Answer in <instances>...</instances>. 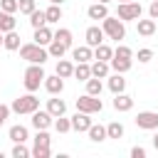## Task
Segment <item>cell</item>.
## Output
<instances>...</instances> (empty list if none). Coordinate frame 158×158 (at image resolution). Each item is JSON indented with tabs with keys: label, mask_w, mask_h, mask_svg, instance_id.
Returning a JSON list of instances; mask_svg holds the SVG:
<instances>
[{
	"label": "cell",
	"mask_w": 158,
	"mask_h": 158,
	"mask_svg": "<svg viewBox=\"0 0 158 158\" xmlns=\"http://www.w3.org/2000/svg\"><path fill=\"white\" fill-rule=\"evenodd\" d=\"M106 86H109V91H111V94H121V91L126 89V79H123V74H118V72H114V74L109 77V81H106Z\"/></svg>",
	"instance_id": "7c38bea8"
},
{
	"label": "cell",
	"mask_w": 158,
	"mask_h": 158,
	"mask_svg": "<svg viewBox=\"0 0 158 158\" xmlns=\"http://www.w3.org/2000/svg\"><path fill=\"white\" fill-rule=\"evenodd\" d=\"M74 77H77V81H86V79L91 77V64H89V62H77Z\"/></svg>",
	"instance_id": "4316f807"
},
{
	"label": "cell",
	"mask_w": 158,
	"mask_h": 158,
	"mask_svg": "<svg viewBox=\"0 0 158 158\" xmlns=\"http://www.w3.org/2000/svg\"><path fill=\"white\" fill-rule=\"evenodd\" d=\"M67 49H69V47H67V44H62L59 40H52V42L47 44V52H49V57H54V59H62Z\"/></svg>",
	"instance_id": "cb8c5ba5"
},
{
	"label": "cell",
	"mask_w": 158,
	"mask_h": 158,
	"mask_svg": "<svg viewBox=\"0 0 158 158\" xmlns=\"http://www.w3.org/2000/svg\"><path fill=\"white\" fill-rule=\"evenodd\" d=\"M86 133H89V141H94V143H101V141L109 138L106 136V126H101V123H91Z\"/></svg>",
	"instance_id": "44dd1931"
},
{
	"label": "cell",
	"mask_w": 158,
	"mask_h": 158,
	"mask_svg": "<svg viewBox=\"0 0 158 158\" xmlns=\"http://www.w3.org/2000/svg\"><path fill=\"white\" fill-rule=\"evenodd\" d=\"M0 10H5V12H17V10H20V2H17V0H0Z\"/></svg>",
	"instance_id": "f35d334b"
},
{
	"label": "cell",
	"mask_w": 158,
	"mask_h": 158,
	"mask_svg": "<svg viewBox=\"0 0 158 158\" xmlns=\"http://www.w3.org/2000/svg\"><path fill=\"white\" fill-rule=\"evenodd\" d=\"M118 2H131V0H118Z\"/></svg>",
	"instance_id": "681fc988"
},
{
	"label": "cell",
	"mask_w": 158,
	"mask_h": 158,
	"mask_svg": "<svg viewBox=\"0 0 158 158\" xmlns=\"http://www.w3.org/2000/svg\"><path fill=\"white\" fill-rule=\"evenodd\" d=\"M17 27V20H15V12H5L0 10V32H10Z\"/></svg>",
	"instance_id": "7402d4cb"
},
{
	"label": "cell",
	"mask_w": 158,
	"mask_h": 158,
	"mask_svg": "<svg viewBox=\"0 0 158 158\" xmlns=\"http://www.w3.org/2000/svg\"><path fill=\"white\" fill-rule=\"evenodd\" d=\"M44 15H47V25H54V22H59V20H62V5H54V2H49V7L44 10Z\"/></svg>",
	"instance_id": "f1b7e54d"
},
{
	"label": "cell",
	"mask_w": 158,
	"mask_h": 158,
	"mask_svg": "<svg viewBox=\"0 0 158 158\" xmlns=\"http://www.w3.org/2000/svg\"><path fill=\"white\" fill-rule=\"evenodd\" d=\"M72 57H74L77 62H91V59H94V47H89V44L74 47V49H72Z\"/></svg>",
	"instance_id": "2e32d148"
},
{
	"label": "cell",
	"mask_w": 158,
	"mask_h": 158,
	"mask_svg": "<svg viewBox=\"0 0 158 158\" xmlns=\"http://www.w3.org/2000/svg\"><path fill=\"white\" fill-rule=\"evenodd\" d=\"M27 17H30L32 30H37V27H44V25H47V15H44V10H32Z\"/></svg>",
	"instance_id": "f546056e"
},
{
	"label": "cell",
	"mask_w": 158,
	"mask_h": 158,
	"mask_svg": "<svg viewBox=\"0 0 158 158\" xmlns=\"http://www.w3.org/2000/svg\"><path fill=\"white\" fill-rule=\"evenodd\" d=\"M101 30H104V35H106L109 40H116V42L126 37V25H123L121 17H111V15H106V17L101 20Z\"/></svg>",
	"instance_id": "7a4b0ae2"
},
{
	"label": "cell",
	"mask_w": 158,
	"mask_h": 158,
	"mask_svg": "<svg viewBox=\"0 0 158 158\" xmlns=\"http://www.w3.org/2000/svg\"><path fill=\"white\" fill-rule=\"evenodd\" d=\"M47 111L57 118V116H64V111H67V104L62 101V99H57V94H52V99H47Z\"/></svg>",
	"instance_id": "4fadbf2b"
},
{
	"label": "cell",
	"mask_w": 158,
	"mask_h": 158,
	"mask_svg": "<svg viewBox=\"0 0 158 158\" xmlns=\"http://www.w3.org/2000/svg\"><path fill=\"white\" fill-rule=\"evenodd\" d=\"M7 136H10V141H12V143H25V141L30 138V133H27V128H25L22 123H15V126H10Z\"/></svg>",
	"instance_id": "5bb4252c"
},
{
	"label": "cell",
	"mask_w": 158,
	"mask_h": 158,
	"mask_svg": "<svg viewBox=\"0 0 158 158\" xmlns=\"http://www.w3.org/2000/svg\"><path fill=\"white\" fill-rule=\"evenodd\" d=\"M17 2H20V10H17L20 15H30L32 10H37V5H35V0H17Z\"/></svg>",
	"instance_id": "74e56055"
},
{
	"label": "cell",
	"mask_w": 158,
	"mask_h": 158,
	"mask_svg": "<svg viewBox=\"0 0 158 158\" xmlns=\"http://www.w3.org/2000/svg\"><path fill=\"white\" fill-rule=\"evenodd\" d=\"M10 109H12L15 114H32V111L40 109V99L35 96V91H27L25 96H17Z\"/></svg>",
	"instance_id": "277c9868"
},
{
	"label": "cell",
	"mask_w": 158,
	"mask_h": 158,
	"mask_svg": "<svg viewBox=\"0 0 158 158\" xmlns=\"http://www.w3.org/2000/svg\"><path fill=\"white\" fill-rule=\"evenodd\" d=\"M2 42H5V32H0V47H2Z\"/></svg>",
	"instance_id": "bcb514c9"
},
{
	"label": "cell",
	"mask_w": 158,
	"mask_h": 158,
	"mask_svg": "<svg viewBox=\"0 0 158 158\" xmlns=\"http://www.w3.org/2000/svg\"><path fill=\"white\" fill-rule=\"evenodd\" d=\"M99 2H104V5H109V2H111V0H99Z\"/></svg>",
	"instance_id": "c3c4849f"
},
{
	"label": "cell",
	"mask_w": 158,
	"mask_h": 158,
	"mask_svg": "<svg viewBox=\"0 0 158 158\" xmlns=\"http://www.w3.org/2000/svg\"><path fill=\"white\" fill-rule=\"evenodd\" d=\"M44 89L49 94H62L64 91V79L59 74H52V77H44Z\"/></svg>",
	"instance_id": "8fae6325"
},
{
	"label": "cell",
	"mask_w": 158,
	"mask_h": 158,
	"mask_svg": "<svg viewBox=\"0 0 158 158\" xmlns=\"http://www.w3.org/2000/svg\"><path fill=\"white\" fill-rule=\"evenodd\" d=\"M57 74H59L62 79L74 77V64H72L69 59H57Z\"/></svg>",
	"instance_id": "484cf974"
},
{
	"label": "cell",
	"mask_w": 158,
	"mask_h": 158,
	"mask_svg": "<svg viewBox=\"0 0 158 158\" xmlns=\"http://www.w3.org/2000/svg\"><path fill=\"white\" fill-rule=\"evenodd\" d=\"M104 30L99 27V25H91V27H86V32H84V40H86V44L89 47H99L101 42H104Z\"/></svg>",
	"instance_id": "9c48e42d"
},
{
	"label": "cell",
	"mask_w": 158,
	"mask_h": 158,
	"mask_svg": "<svg viewBox=\"0 0 158 158\" xmlns=\"http://www.w3.org/2000/svg\"><path fill=\"white\" fill-rule=\"evenodd\" d=\"M111 57H114V49H111L106 42H101L99 47H94V59H104V62H111Z\"/></svg>",
	"instance_id": "4dcf8cb0"
},
{
	"label": "cell",
	"mask_w": 158,
	"mask_h": 158,
	"mask_svg": "<svg viewBox=\"0 0 158 158\" xmlns=\"http://www.w3.org/2000/svg\"><path fill=\"white\" fill-rule=\"evenodd\" d=\"M106 136L109 138H123V123L121 121H111V123H106Z\"/></svg>",
	"instance_id": "1f68e13d"
},
{
	"label": "cell",
	"mask_w": 158,
	"mask_h": 158,
	"mask_svg": "<svg viewBox=\"0 0 158 158\" xmlns=\"http://www.w3.org/2000/svg\"><path fill=\"white\" fill-rule=\"evenodd\" d=\"M148 15H151L153 20H158V0H153V2L148 5Z\"/></svg>",
	"instance_id": "ee69618b"
},
{
	"label": "cell",
	"mask_w": 158,
	"mask_h": 158,
	"mask_svg": "<svg viewBox=\"0 0 158 158\" xmlns=\"http://www.w3.org/2000/svg\"><path fill=\"white\" fill-rule=\"evenodd\" d=\"M84 84H86V94H91V96H101L104 84H101V79H99V77H89Z\"/></svg>",
	"instance_id": "83f0119b"
},
{
	"label": "cell",
	"mask_w": 158,
	"mask_h": 158,
	"mask_svg": "<svg viewBox=\"0 0 158 158\" xmlns=\"http://www.w3.org/2000/svg\"><path fill=\"white\" fill-rule=\"evenodd\" d=\"M111 69L114 72H118V74H126L128 69H131V64H133V59H121V57H111Z\"/></svg>",
	"instance_id": "d4e9b609"
},
{
	"label": "cell",
	"mask_w": 158,
	"mask_h": 158,
	"mask_svg": "<svg viewBox=\"0 0 158 158\" xmlns=\"http://www.w3.org/2000/svg\"><path fill=\"white\" fill-rule=\"evenodd\" d=\"M131 158H146V148L143 146H133L131 148Z\"/></svg>",
	"instance_id": "b9f144b4"
},
{
	"label": "cell",
	"mask_w": 158,
	"mask_h": 158,
	"mask_svg": "<svg viewBox=\"0 0 158 158\" xmlns=\"http://www.w3.org/2000/svg\"><path fill=\"white\" fill-rule=\"evenodd\" d=\"M114 57H121V59H133V49H131V47H126V44H116Z\"/></svg>",
	"instance_id": "d590c367"
},
{
	"label": "cell",
	"mask_w": 158,
	"mask_h": 158,
	"mask_svg": "<svg viewBox=\"0 0 158 158\" xmlns=\"http://www.w3.org/2000/svg\"><path fill=\"white\" fill-rule=\"evenodd\" d=\"M10 111H12L10 106H5V104H0V126H2L5 121H7V116H10Z\"/></svg>",
	"instance_id": "7bdbcfd3"
},
{
	"label": "cell",
	"mask_w": 158,
	"mask_h": 158,
	"mask_svg": "<svg viewBox=\"0 0 158 158\" xmlns=\"http://www.w3.org/2000/svg\"><path fill=\"white\" fill-rule=\"evenodd\" d=\"M32 40H35L37 44L47 47V44H49V42L54 40V32H52V30H49V27L44 25V27H37V30H35V37H32Z\"/></svg>",
	"instance_id": "9a60e30c"
},
{
	"label": "cell",
	"mask_w": 158,
	"mask_h": 158,
	"mask_svg": "<svg viewBox=\"0 0 158 158\" xmlns=\"http://www.w3.org/2000/svg\"><path fill=\"white\" fill-rule=\"evenodd\" d=\"M109 72H111V64H109V62H104V59H94V64H91V77L106 79Z\"/></svg>",
	"instance_id": "ffe728a7"
},
{
	"label": "cell",
	"mask_w": 158,
	"mask_h": 158,
	"mask_svg": "<svg viewBox=\"0 0 158 158\" xmlns=\"http://www.w3.org/2000/svg\"><path fill=\"white\" fill-rule=\"evenodd\" d=\"M49 2H54V5H62V2H64V0H49Z\"/></svg>",
	"instance_id": "7dc6e473"
},
{
	"label": "cell",
	"mask_w": 158,
	"mask_h": 158,
	"mask_svg": "<svg viewBox=\"0 0 158 158\" xmlns=\"http://www.w3.org/2000/svg\"><path fill=\"white\" fill-rule=\"evenodd\" d=\"M151 59H153V49H148V47L138 49V62H141V64H146V62H151Z\"/></svg>",
	"instance_id": "ab89813d"
},
{
	"label": "cell",
	"mask_w": 158,
	"mask_h": 158,
	"mask_svg": "<svg viewBox=\"0 0 158 158\" xmlns=\"http://www.w3.org/2000/svg\"><path fill=\"white\" fill-rule=\"evenodd\" d=\"M114 109L116 111H131L133 109V99L128 96V94H114Z\"/></svg>",
	"instance_id": "e0dca14e"
},
{
	"label": "cell",
	"mask_w": 158,
	"mask_h": 158,
	"mask_svg": "<svg viewBox=\"0 0 158 158\" xmlns=\"http://www.w3.org/2000/svg\"><path fill=\"white\" fill-rule=\"evenodd\" d=\"M30 116H32L30 121H32V126H35L37 131H40V128H49V126L54 123V116H52L47 109H44V111H40V109H37V111H32Z\"/></svg>",
	"instance_id": "ba28073f"
},
{
	"label": "cell",
	"mask_w": 158,
	"mask_h": 158,
	"mask_svg": "<svg viewBox=\"0 0 158 158\" xmlns=\"http://www.w3.org/2000/svg\"><path fill=\"white\" fill-rule=\"evenodd\" d=\"M49 143H52V138H49L47 128H40V131L35 133V146H32V148H47Z\"/></svg>",
	"instance_id": "d6a6232c"
},
{
	"label": "cell",
	"mask_w": 158,
	"mask_h": 158,
	"mask_svg": "<svg viewBox=\"0 0 158 158\" xmlns=\"http://www.w3.org/2000/svg\"><path fill=\"white\" fill-rule=\"evenodd\" d=\"M141 12H143V7H141V2H136V0H131V2H118V10H116V17H121L123 22H136V20H141Z\"/></svg>",
	"instance_id": "5b68a950"
},
{
	"label": "cell",
	"mask_w": 158,
	"mask_h": 158,
	"mask_svg": "<svg viewBox=\"0 0 158 158\" xmlns=\"http://www.w3.org/2000/svg\"><path fill=\"white\" fill-rule=\"evenodd\" d=\"M138 128L143 131H156L158 128V114L156 111H138V116L133 118Z\"/></svg>",
	"instance_id": "52a82bcc"
},
{
	"label": "cell",
	"mask_w": 158,
	"mask_h": 158,
	"mask_svg": "<svg viewBox=\"0 0 158 158\" xmlns=\"http://www.w3.org/2000/svg\"><path fill=\"white\" fill-rule=\"evenodd\" d=\"M49 153H52L49 146H47V148H32V156H35V158H49Z\"/></svg>",
	"instance_id": "60d3db41"
},
{
	"label": "cell",
	"mask_w": 158,
	"mask_h": 158,
	"mask_svg": "<svg viewBox=\"0 0 158 158\" xmlns=\"http://www.w3.org/2000/svg\"><path fill=\"white\" fill-rule=\"evenodd\" d=\"M54 40H59L62 44H67V47H72V30H67V27H59L57 32H54Z\"/></svg>",
	"instance_id": "836d02e7"
},
{
	"label": "cell",
	"mask_w": 158,
	"mask_h": 158,
	"mask_svg": "<svg viewBox=\"0 0 158 158\" xmlns=\"http://www.w3.org/2000/svg\"><path fill=\"white\" fill-rule=\"evenodd\" d=\"M104 109V101L99 96H91V94H84L77 99V111H84V114H101Z\"/></svg>",
	"instance_id": "8992f818"
},
{
	"label": "cell",
	"mask_w": 158,
	"mask_h": 158,
	"mask_svg": "<svg viewBox=\"0 0 158 158\" xmlns=\"http://www.w3.org/2000/svg\"><path fill=\"white\" fill-rule=\"evenodd\" d=\"M44 69H42V64H30L27 69H25V79H22V84H25V89L27 91H37L40 89V84H44Z\"/></svg>",
	"instance_id": "3957f363"
},
{
	"label": "cell",
	"mask_w": 158,
	"mask_h": 158,
	"mask_svg": "<svg viewBox=\"0 0 158 158\" xmlns=\"http://www.w3.org/2000/svg\"><path fill=\"white\" fill-rule=\"evenodd\" d=\"M27 156H32V151L25 143H15L12 146V158H27Z\"/></svg>",
	"instance_id": "8d00e7d4"
},
{
	"label": "cell",
	"mask_w": 158,
	"mask_h": 158,
	"mask_svg": "<svg viewBox=\"0 0 158 158\" xmlns=\"http://www.w3.org/2000/svg\"><path fill=\"white\" fill-rule=\"evenodd\" d=\"M20 57L30 64H44L49 59V52H47V47L37 44V42H27V44L20 47Z\"/></svg>",
	"instance_id": "6da1fadb"
},
{
	"label": "cell",
	"mask_w": 158,
	"mask_h": 158,
	"mask_svg": "<svg viewBox=\"0 0 158 158\" xmlns=\"http://www.w3.org/2000/svg\"><path fill=\"white\" fill-rule=\"evenodd\" d=\"M2 47L5 49H10V52H15V49H20L22 44H20V35L15 32V30H10V32H5V42H2Z\"/></svg>",
	"instance_id": "603a6c76"
},
{
	"label": "cell",
	"mask_w": 158,
	"mask_h": 158,
	"mask_svg": "<svg viewBox=\"0 0 158 158\" xmlns=\"http://www.w3.org/2000/svg\"><path fill=\"white\" fill-rule=\"evenodd\" d=\"M54 128H57V133H67V131H72V118L57 116V118H54Z\"/></svg>",
	"instance_id": "e575fe53"
},
{
	"label": "cell",
	"mask_w": 158,
	"mask_h": 158,
	"mask_svg": "<svg viewBox=\"0 0 158 158\" xmlns=\"http://www.w3.org/2000/svg\"><path fill=\"white\" fill-rule=\"evenodd\" d=\"M153 148L158 151V128H156V133H153Z\"/></svg>",
	"instance_id": "f6af8a7d"
},
{
	"label": "cell",
	"mask_w": 158,
	"mask_h": 158,
	"mask_svg": "<svg viewBox=\"0 0 158 158\" xmlns=\"http://www.w3.org/2000/svg\"><path fill=\"white\" fill-rule=\"evenodd\" d=\"M136 30H138V35L151 37V35H156V20H153V17H148V20H136Z\"/></svg>",
	"instance_id": "d6986e66"
},
{
	"label": "cell",
	"mask_w": 158,
	"mask_h": 158,
	"mask_svg": "<svg viewBox=\"0 0 158 158\" xmlns=\"http://www.w3.org/2000/svg\"><path fill=\"white\" fill-rule=\"evenodd\" d=\"M89 116H91V114H84V111H77V114L72 116V131H79V133H81V131H89V126L94 123V121H91Z\"/></svg>",
	"instance_id": "30bf717a"
},
{
	"label": "cell",
	"mask_w": 158,
	"mask_h": 158,
	"mask_svg": "<svg viewBox=\"0 0 158 158\" xmlns=\"http://www.w3.org/2000/svg\"><path fill=\"white\" fill-rule=\"evenodd\" d=\"M86 15H89V20H104L109 15V7L104 2H94V5L86 7Z\"/></svg>",
	"instance_id": "ac0fdd59"
}]
</instances>
